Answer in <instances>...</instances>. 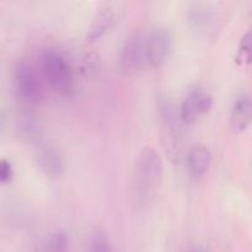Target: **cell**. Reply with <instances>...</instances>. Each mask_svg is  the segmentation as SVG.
<instances>
[{
    "mask_svg": "<svg viewBox=\"0 0 252 252\" xmlns=\"http://www.w3.org/2000/svg\"><path fill=\"white\" fill-rule=\"evenodd\" d=\"M164 162L153 147H143L137 154L132 171V193L138 209L150 208L160 193Z\"/></svg>",
    "mask_w": 252,
    "mask_h": 252,
    "instance_id": "1",
    "label": "cell"
},
{
    "mask_svg": "<svg viewBox=\"0 0 252 252\" xmlns=\"http://www.w3.org/2000/svg\"><path fill=\"white\" fill-rule=\"evenodd\" d=\"M42 70L49 85L62 96L70 95L74 88L73 71L65 57L56 48H48L42 53Z\"/></svg>",
    "mask_w": 252,
    "mask_h": 252,
    "instance_id": "2",
    "label": "cell"
},
{
    "mask_svg": "<svg viewBox=\"0 0 252 252\" xmlns=\"http://www.w3.org/2000/svg\"><path fill=\"white\" fill-rule=\"evenodd\" d=\"M162 128H161V143L164 147L166 157L172 164H179L181 160L182 153V138L179 125L175 120V115L167 102L162 103Z\"/></svg>",
    "mask_w": 252,
    "mask_h": 252,
    "instance_id": "3",
    "label": "cell"
},
{
    "mask_svg": "<svg viewBox=\"0 0 252 252\" xmlns=\"http://www.w3.org/2000/svg\"><path fill=\"white\" fill-rule=\"evenodd\" d=\"M15 85L19 95L29 102H37L42 96L39 76L33 66L26 61H20L15 66Z\"/></svg>",
    "mask_w": 252,
    "mask_h": 252,
    "instance_id": "4",
    "label": "cell"
},
{
    "mask_svg": "<svg viewBox=\"0 0 252 252\" xmlns=\"http://www.w3.org/2000/svg\"><path fill=\"white\" fill-rule=\"evenodd\" d=\"M171 48V33L165 26H154L145 38L147 61L153 68H159L166 62Z\"/></svg>",
    "mask_w": 252,
    "mask_h": 252,
    "instance_id": "5",
    "label": "cell"
},
{
    "mask_svg": "<svg viewBox=\"0 0 252 252\" xmlns=\"http://www.w3.org/2000/svg\"><path fill=\"white\" fill-rule=\"evenodd\" d=\"M148 63L145 39L140 34H133L127 38L121 52V68L125 73L133 74L139 71Z\"/></svg>",
    "mask_w": 252,
    "mask_h": 252,
    "instance_id": "6",
    "label": "cell"
},
{
    "mask_svg": "<svg viewBox=\"0 0 252 252\" xmlns=\"http://www.w3.org/2000/svg\"><path fill=\"white\" fill-rule=\"evenodd\" d=\"M213 106V96L206 90L194 89L182 101L180 118L185 123H193Z\"/></svg>",
    "mask_w": 252,
    "mask_h": 252,
    "instance_id": "7",
    "label": "cell"
},
{
    "mask_svg": "<svg viewBox=\"0 0 252 252\" xmlns=\"http://www.w3.org/2000/svg\"><path fill=\"white\" fill-rule=\"evenodd\" d=\"M212 165V153L204 144H194L186 155V166L193 179L199 180L209 171Z\"/></svg>",
    "mask_w": 252,
    "mask_h": 252,
    "instance_id": "8",
    "label": "cell"
},
{
    "mask_svg": "<svg viewBox=\"0 0 252 252\" xmlns=\"http://www.w3.org/2000/svg\"><path fill=\"white\" fill-rule=\"evenodd\" d=\"M37 164L46 176L58 177L64 171V159L62 153L53 145H42L37 153Z\"/></svg>",
    "mask_w": 252,
    "mask_h": 252,
    "instance_id": "9",
    "label": "cell"
},
{
    "mask_svg": "<svg viewBox=\"0 0 252 252\" xmlns=\"http://www.w3.org/2000/svg\"><path fill=\"white\" fill-rule=\"evenodd\" d=\"M252 125V96L241 95L233 103L230 111V128L235 133H243Z\"/></svg>",
    "mask_w": 252,
    "mask_h": 252,
    "instance_id": "10",
    "label": "cell"
},
{
    "mask_svg": "<svg viewBox=\"0 0 252 252\" xmlns=\"http://www.w3.org/2000/svg\"><path fill=\"white\" fill-rule=\"evenodd\" d=\"M116 15L111 6H102L95 12L90 25H89L88 32H86V39L88 41H96L101 38L105 33H107L112 26L115 25Z\"/></svg>",
    "mask_w": 252,
    "mask_h": 252,
    "instance_id": "11",
    "label": "cell"
},
{
    "mask_svg": "<svg viewBox=\"0 0 252 252\" xmlns=\"http://www.w3.org/2000/svg\"><path fill=\"white\" fill-rule=\"evenodd\" d=\"M101 68V57L95 51H86L81 54L79 59V71L85 80L93 81L100 78Z\"/></svg>",
    "mask_w": 252,
    "mask_h": 252,
    "instance_id": "12",
    "label": "cell"
},
{
    "mask_svg": "<svg viewBox=\"0 0 252 252\" xmlns=\"http://www.w3.org/2000/svg\"><path fill=\"white\" fill-rule=\"evenodd\" d=\"M17 128L22 137H25L26 139L33 140L41 135V125H39L38 120L33 113L29 112V111H25L20 115L19 120H17Z\"/></svg>",
    "mask_w": 252,
    "mask_h": 252,
    "instance_id": "13",
    "label": "cell"
},
{
    "mask_svg": "<svg viewBox=\"0 0 252 252\" xmlns=\"http://www.w3.org/2000/svg\"><path fill=\"white\" fill-rule=\"evenodd\" d=\"M39 252H69V239L64 231L56 230L42 243Z\"/></svg>",
    "mask_w": 252,
    "mask_h": 252,
    "instance_id": "14",
    "label": "cell"
},
{
    "mask_svg": "<svg viewBox=\"0 0 252 252\" xmlns=\"http://www.w3.org/2000/svg\"><path fill=\"white\" fill-rule=\"evenodd\" d=\"M86 252H113L112 243L102 230H96L90 235Z\"/></svg>",
    "mask_w": 252,
    "mask_h": 252,
    "instance_id": "15",
    "label": "cell"
},
{
    "mask_svg": "<svg viewBox=\"0 0 252 252\" xmlns=\"http://www.w3.org/2000/svg\"><path fill=\"white\" fill-rule=\"evenodd\" d=\"M235 59L238 63L244 65L252 64V29L245 32L240 38Z\"/></svg>",
    "mask_w": 252,
    "mask_h": 252,
    "instance_id": "16",
    "label": "cell"
},
{
    "mask_svg": "<svg viewBox=\"0 0 252 252\" xmlns=\"http://www.w3.org/2000/svg\"><path fill=\"white\" fill-rule=\"evenodd\" d=\"M14 167L12 164L6 159L0 160V181L1 184H9L14 179Z\"/></svg>",
    "mask_w": 252,
    "mask_h": 252,
    "instance_id": "17",
    "label": "cell"
},
{
    "mask_svg": "<svg viewBox=\"0 0 252 252\" xmlns=\"http://www.w3.org/2000/svg\"><path fill=\"white\" fill-rule=\"evenodd\" d=\"M189 252H208V251H207L204 248H202V246H194V248L189 249Z\"/></svg>",
    "mask_w": 252,
    "mask_h": 252,
    "instance_id": "18",
    "label": "cell"
}]
</instances>
